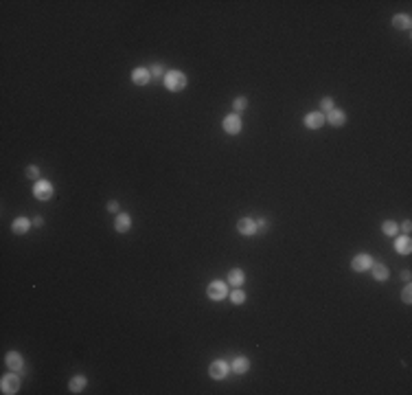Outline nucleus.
<instances>
[{
	"label": "nucleus",
	"mask_w": 412,
	"mask_h": 395,
	"mask_svg": "<svg viewBox=\"0 0 412 395\" xmlns=\"http://www.w3.org/2000/svg\"><path fill=\"white\" fill-rule=\"evenodd\" d=\"M162 81H165V88L171 90V93H180V90H184L189 84L187 75H184L182 70H167V75Z\"/></svg>",
	"instance_id": "obj_1"
},
{
	"label": "nucleus",
	"mask_w": 412,
	"mask_h": 395,
	"mask_svg": "<svg viewBox=\"0 0 412 395\" xmlns=\"http://www.w3.org/2000/svg\"><path fill=\"white\" fill-rule=\"evenodd\" d=\"M206 294H208V299L211 301H224L226 297H228V281H221V279H215V281H211L208 283V288H206Z\"/></svg>",
	"instance_id": "obj_2"
},
{
	"label": "nucleus",
	"mask_w": 412,
	"mask_h": 395,
	"mask_svg": "<svg viewBox=\"0 0 412 395\" xmlns=\"http://www.w3.org/2000/svg\"><path fill=\"white\" fill-rule=\"evenodd\" d=\"M33 196L38 200H42V202H46V200H51L55 196V187L51 185V180H35L33 183Z\"/></svg>",
	"instance_id": "obj_3"
},
{
	"label": "nucleus",
	"mask_w": 412,
	"mask_h": 395,
	"mask_svg": "<svg viewBox=\"0 0 412 395\" xmlns=\"http://www.w3.org/2000/svg\"><path fill=\"white\" fill-rule=\"evenodd\" d=\"M0 389H2L4 395H16L20 391V378H18L16 371H9V373L2 375V380H0Z\"/></svg>",
	"instance_id": "obj_4"
},
{
	"label": "nucleus",
	"mask_w": 412,
	"mask_h": 395,
	"mask_svg": "<svg viewBox=\"0 0 412 395\" xmlns=\"http://www.w3.org/2000/svg\"><path fill=\"white\" fill-rule=\"evenodd\" d=\"M221 128H224L226 134H230V136H237V134H241V130H243V123H241V116L239 115H228V116H224V121H221Z\"/></svg>",
	"instance_id": "obj_5"
},
{
	"label": "nucleus",
	"mask_w": 412,
	"mask_h": 395,
	"mask_svg": "<svg viewBox=\"0 0 412 395\" xmlns=\"http://www.w3.org/2000/svg\"><path fill=\"white\" fill-rule=\"evenodd\" d=\"M208 373H211L213 380H226L230 373V365L226 360H213L211 367H208Z\"/></svg>",
	"instance_id": "obj_6"
},
{
	"label": "nucleus",
	"mask_w": 412,
	"mask_h": 395,
	"mask_svg": "<svg viewBox=\"0 0 412 395\" xmlns=\"http://www.w3.org/2000/svg\"><path fill=\"white\" fill-rule=\"evenodd\" d=\"M373 257L369 255V253H360V255H355L353 257V261H351V268L355 272H369L370 270V266H373Z\"/></svg>",
	"instance_id": "obj_7"
},
{
	"label": "nucleus",
	"mask_w": 412,
	"mask_h": 395,
	"mask_svg": "<svg viewBox=\"0 0 412 395\" xmlns=\"http://www.w3.org/2000/svg\"><path fill=\"white\" fill-rule=\"evenodd\" d=\"M4 365H7L9 371H16V373L24 371V360H22V356L18 351H9L7 356H4Z\"/></svg>",
	"instance_id": "obj_8"
},
{
	"label": "nucleus",
	"mask_w": 412,
	"mask_h": 395,
	"mask_svg": "<svg viewBox=\"0 0 412 395\" xmlns=\"http://www.w3.org/2000/svg\"><path fill=\"white\" fill-rule=\"evenodd\" d=\"M347 112L344 110H340V108H333L331 112H327V115H325V121H329V125H331V128H342L344 123H347Z\"/></svg>",
	"instance_id": "obj_9"
},
{
	"label": "nucleus",
	"mask_w": 412,
	"mask_h": 395,
	"mask_svg": "<svg viewBox=\"0 0 412 395\" xmlns=\"http://www.w3.org/2000/svg\"><path fill=\"white\" fill-rule=\"evenodd\" d=\"M237 231L243 237H252V235H257V220L255 217H241L237 222Z\"/></svg>",
	"instance_id": "obj_10"
},
{
	"label": "nucleus",
	"mask_w": 412,
	"mask_h": 395,
	"mask_svg": "<svg viewBox=\"0 0 412 395\" xmlns=\"http://www.w3.org/2000/svg\"><path fill=\"white\" fill-rule=\"evenodd\" d=\"M230 371L237 375H243L250 371V358L248 356H235V360L230 362Z\"/></svg>",
	"instance_id": "obj_11"
},
{
	"label": "nucleus",
	"mask_w": 412,
	"mask_h": 395,
	"mask_svg": "<svg viewBox=\"0 0 412 395\" xmlns=\"http://www.w3.org/2000/svg\"><path fill=\"white\" fill-rule=\"evenodd\" d=\"M325 123H327V121H325V112H309V115H305L307 130H320Z\"/></svg>",
	"instance_id": "obj_12"
},
{
	"label": "nucleus",
	"mask_w": 412,
	"mask_h": 395,
	"mask_svg": "<svg viewBox=\"0 0 412 395\" xmlns=\"http://www.w3.org/2000/svg\"><path fill=\"white\" fill-rule=\"evenodd\" d=\"M395 251L399 253V255H410V253H412L410 235H397V237H395Z\"/></svg>",
	"instance_id": "obj_13"
},
{
	"label": "nucleus",
	"mask_w": 412,
	"mask_h": 395,
	"mask_svg": "<svg viewBox=\"0 0 412 395\" xmlns=\"http://www.w3.org/2000/svg\"><path fill=\"white\" fill-rule=\"evenodd\" d=\"M132 81L136 86H147L149 81H152V72H149V68H143V66L134 68V70H132Z\"/></svg>",
	"instance_id": "obj_14"
},
{
	"label": "nucleus",
	"mask_w": 412,
	"mask_h": 395,
	"mask_svg": "<svg viewBox=\"0 0 412 395\" xmlns=\"http://www.w3.org/2000/svg\"><path fill=\"white\" fill-rule=\"evenodd\" d=\"M29 229H31V220L24 215L16 217V220L11 222V233L13 235H24V233H29Z\"/></svg>",
	"instance_id": "obj_15"
},
{
	"label": "nucleus",
	"mask_w": 412,
	"mask_h": 395,
	"mask_svg": "<svg viewBox=\"0 0 412 395\" xmlns=\"http://www.w3.org/2000/svg\"><path fill=\"white\" fill-rule=\"evenodd\" d=\"M369 272L373 275V279H377V281H386L388 277H390L388 266H386V263H382V261H373V266H370Z\"/></svg>",
	"instance_id": "obj_16"
},
{
	"label": "nucleus",
	"mask_w": 412,
	"mask_h": 395,
	"mask_svg": "<svg viewBox=\"0 0 412 395\" xmlns=\"http://www.w3.org/2000/svg\"><path fill=\"white\" fill-rule=\"evenodd\" d=\"M130 226H132V217H130L128 213H116V217H114L116 233H128Z\"/></svg>",
	"instance_id": "obj_17"
},
{
	"label": "nucleus",
	"mask_w": 412,
	"mask_h": 395,
	"mask_svg": "<svg viewBox=\"0 0 412 395\" xmlns=\"http://www.w3.org/2000/svg\"><path fill=\"white\" fill-rule=\"evenodd\" d=\"M243 283H246V272H243L241 268H233V270L228 272V285H233V288H241Z\"/></svg>",
	"instance_id": "obj_18"
},
{
	"label": "nucleus",
	"mask_w": 412,
	"mask_h": 395,
	"mask_svg": "<svg viewBox=\"0 0 412 395\" xmlns=\"http://www.w3.org/2000/svg\"><path fill=\"white\" fill-rule=\"evenodd\" d=\"M88 387V378H86V375H72L70 378V382H68V391L70 393H81L84 391V389Z\"/></svg>",
	"instance_id": "obj_19"
},
{
	"label": "nucleus",
	"mask_w": 412,
	"mask_h": 395,
	"mask_svg": "<svg viewBox=\"0 0 412 395\" xmlns=\"http://www.w3.org/2000/svg\"><path fill=\"white\" fill-rule=\"evenodd\" d=\"M392 26L395 29H401V31H408L412 26V18L408 13H397V16H392Z\"/></svg>",
	"instance_id": "obj_20"
},
{
	"label": "nucleus",
	"mask_w": 412,
	"mask_h": 395,
	"mask_svg": "<svg viewBox=\"0 0 412 395\" xmlns=\"http://www.w3.org/2000/svg\"><path fill=\"white\" fill-rule=\"evenodd\" d=\"M382 233H386L388 237H397V235H399V224L392 220H386L382 224Z\"/></svg>",
	"instance_id": "obj_21"
},
{
	"label": "nucleus",
	"mask_w": 412,
	"mask_h": 395,
	"mask_svg": "<svg viewBox=\"0 0 412 395\" xmlns=\"http://www.w3.org/2000/svg\"><path fill=\"white\" fill-rule=\"evenodd\" d=\"M228 299L233 301V305H243L246 303V292L241 288H233V292H228Z\"/></svg>",
	"instance_id": "obj_22"
},
{
	"label": "nucleus",
	"mask_w": 412,
	"mask_h": 395,
	"mask_svg": "<svg viewBox=\"0 0 412 395\" xmlns=\"http://www.w3.org/2000/svg\"><path fill=\"white\" fill-rule=\"evenodd\" d=\"M246 108H248V99L246 97H237L233 101V112H235V115L241 116L243 112H246Z\"/></svg>",
	"instance_id": "obj_23"
},
{
	"label": "nucleus",
	"mask_w": 412,
	"mask_h": 395,
	"mask_svg": "<svg viewBox=\"0 0 412 395\" xmlns=\"http://www.w3.org/2000/svg\"><path fill=\"white\" fill-rule=\"evenodd\" d=\"M149 72H152V79H165V75H167V70L162 64H153L152 68H149Z\"/></svg>",
	"instance_id": "obj_24"
},
{
	"label": "nucleus",
	"mask_w": 412,
	"mask_h": 395,
	"mask_svg": "<svg viewBox=\"0 0 412 395\" xmlns=\"http://www.w3.org/2000/svg\"><path fill=\"white\" fill-rule=\"evenodd\" d=\"M333 108H336V101H333L331 97H325V99H320V110H325V115H327V112H331Z\"/></svg>",
	"instance_id": "obj_25"
},
{
	"label": "nucleus",
	"mask_w": 412,
	"mask_h": 395,
	"mask_svg": "<svg viewBox=\"0 0 412 395\" xmlns=\"http://www.w3.org/2000/svg\"><path fill=\"white\" fill-rule=\"evenodd\" d=\"M26 178H29V180H40V167L38 165L26 167Z\"/></svg>",
	"instance_id": "obj_26"
},
{
	"label": "nucleus",
	"mask_w": 412,
	"mask_h": 395,
	"mask_svg": "<svg viewBox=\"0 0 412 395\" xmlns=\"http://www.w3.org/2000/svg\"><path fill=\"white\" fill-rule=\"evenodd\" d=\"M401 301H404L406 305H410V303H412V288H410V285H406V288H404V292H401Z\"/></svg>",
	"instance_id": "obj_27"
},
{
	"label": "nucleus",
	"mask_w": 412,
	"mask_h": 395,
	"mask_svg": "<svg viewBox=\"0 0 412 395\" xmlns=\"http://www.w3.org/2000/svg\"><path fill=\"white\" fill-rule=\"evenodd\" d=\"M265 231H268V220H265V217H259V220H257V233L263 235Z\"/></svg>",
	"instance_id": "obj_28"
},
{
	"label": "nucleus",
	"mask_w": 412,
	"mask_h": 395,
	"mask_svg": "<svg viewBox=\"0 0 412 395\" xmlns=\"http://www.w3.org/2000/svg\"><path fill=\"white\" fill-rule=\"evenodd\" d=\"M108 211H110V213H121L119 211V202H116V200H110V202H108Z\"/></svg>",
	"instance_id": "obj_29"
},
{
	"label": "nucleus",
	"mask_w": 412,
	"mask_h": 395,
	"mask_svg": "<svg viewBox=\"0 0 412 395\" xmlns=\"http://www.w3.org/2000/svg\"><path fill=\"white\" fill-rule=\"evenodd\" d=\"M401 231H404V233H406V235H408V233H410V231H412V222H410V220H406V222H404V224H401Z\"/></svg>",
	"instance_id": "obj_30"
},
{
	"label": "nucleus",
	"mask_w": 412,
	"mask_h": 395,
	"mask_svg": "<svg viewBox=\"0 0 412 395\" xmlns=\"http://www.w3.org/2000/svg\"><path fill=\"white\" fill-rule=\"evenodd\" d=\"M42 224H44V217L35 215V217H33V226H42Z\"/></svg>",
	"instance_id": "obj_31"
},
{
	"label": "nucleus",
	"mask_w": 412,
	"mask_h": 395,
	"mask_svg": "<svg viewBox=\"0 0 412 395\" xmlns=\"http://www.w3.org/2000/svg\"><path fill=\"white\" fill-rule=\"evenodd\" d=\"M401 277H404V281H410L412 275H410V270H404V275H401Z\"/></svg>",
	"instance_id": "obj_32"
}]
</instances>
